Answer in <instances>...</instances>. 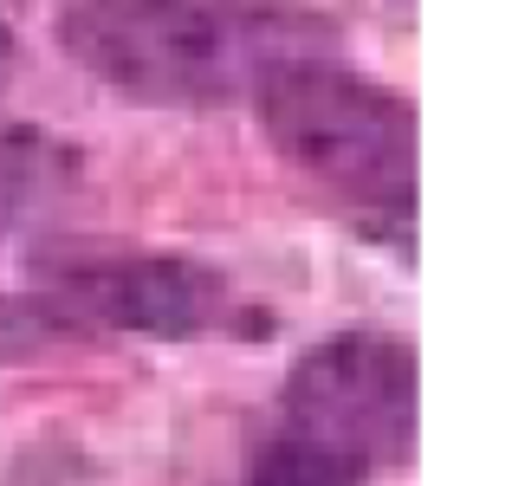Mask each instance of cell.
Instances as JSON below:
<instances>
[{
  "label": "cell",
  "instance_id": "7a4b0ae2",
  "mask_svg": "<svg viewBox=\"0 0 512 486\" xmlns=\"http://www.w3.org/2000/svg\"><path fill=\"white\" fill-rule=\"evenodd\" d=\"M260 111L279 156L312 182L383 214L415 208V111L396 91L312 59L279 72L260 91Z\"/></svg>",
  "mask_w": 512,
  "mask_h": 486
},
{
  "label": "cell",
  "instance_id": "6da1fadb",
  "mask_svg": "<svg viewBox=\"0 0 512 486\" xmlns=\"http://www.w3.org/2000/svg\"><path fill=\"white\" fill-rule=\"evenodd\" d=\"M59 39L91 78L143 104L260 98L279 72L331 52V26L247 0H72Z\"/></svg>",
  "mask_w": 512,
  "mask_h": 486
},
{
  "label": "cell",
  "instance_id": "277c9868",
  "mask_svg": "<svg viewBox=\"0 0 512 486\" xmlns=\"http://www.w3.org/2000/svg\"><path fill=\"white\" fill-rule=\"evenodd\" d=\"M72 305L98 324H117V331L195 337L221 318L227 286L221 273L188 260H130V266H98L91 279H78Z\"/></svg>",
  "mask_w": 512,
  "mask_h": 486
},
{
  "label": "cell",
  "instance_id": "3957f363",
  "mask_svg": "<svg viewBox=\"0 0 512 486\" xmlns=\"http://www.w3.org/2000/svg\"><path fill=\"white\" fill-rule=\"evenodd\" d=\"M286 428L350 467L402 461L415 448V350L376 331L325 337L286 383Z\"/></svg>",
  "mask_w": 512,
  "mask_h": 486
},
{
  "label": "cell",
  "instance_id": "5b68a950",
  "mask_svg": "<svg viewBox=\"0 0 512 486\" xmlns=\"http://www.w3.org/2000/svg\"><path fill=\"white\" fill-rule=\"evenodd\" d=\"M247 486H363V467H350L344 454L318 448L305 435H273L247 467Z\"/></svg>",
  "mask_w": 512,
  "mask_h": 486
},
{
  "label": "cell",
  "instance_id": "8992f818",
  "mask_svg": "<svg viewBox=\"0 0 512 486\" xmlns=\"http://www.w3.org/2000/svg\"><path fill=\"white\" fill-rule=\"evenodd\" d=\"M7 72H13V26L0 20V85H7Z\"/></svg>",
  "mask_w": 512,
  "mask_h": 486
}]
</instances>
